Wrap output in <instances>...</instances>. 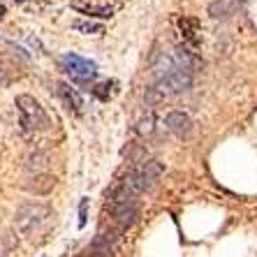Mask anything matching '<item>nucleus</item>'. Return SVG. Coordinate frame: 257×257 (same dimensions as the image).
Masks as SVG:
<instances>
[{
    "instance_id": "nucleus-7",
    "label": "nucleus",
    "mask_w": 257,
    "mask_h": 257,
    "mask_svg": "<svg viewBox=\"0 0 257 257\" xmlns=\"http://www.w3.org/2000/svg\"><path fill=\"white\" fill-rule=\"evenodd\" d=\"M54 188H56V176L49 172L28 174L24 181V190H28L30 195H49Z\"/></svg>"
},
{
    "instance_id": "nucleus-1",
    "label": "nucleus",
    "mask_w": 257,
    "mask_h": 257,
    "mask_svg": "<svg viewBox=\"0 0 257 257\" xmlns=\"http://www.w3.org/2000/svg\"><path fill=\"white\" fill-rule=\"evenodd\" d=\"M107 211H109V220H111L114 229L123 232V229L132 227L139 218L137 197H135L130 190H125L123 186H118L114 192H111V197H109Z\"/></svg>"
},
{
    "instance_id": "nucleus-17",
    "label": "nucleus",
    "mask_w": 257,
    "mask_h": 257,
    "mask_svg": "<svg viewBox=\"0 0 257 257\" xmlns=\"http://www.w3.org/2000/svg\"><path fill=\"white\" fill-rule=\"evenodd\" d=\"M10 84V72H7V67L0 63V86H7Z\"/></svg>"
},
{
    "instance_id": "nucleus-10",
    "label": "nucleus",
    "mask_w": 257,
    "mask_h": 257,
    "mask_svg": "<svg viewBox=\"0 0 257 257\" xmlns=\"http://www.w3.org/2000/svg\"><path fill=\"white\" fill-rule=\"evenodd\" d=\"M179 30H181V37H183V44L188 49H197L199 44V26L195 19H188V17H181L179 19Z\"/></svg>"
},
{
    "instance_id": "nucleus-15",
    "label": "nucleus",
    "mask_w": 257,
    "mask_h": 257,
    "mask_svg": "<svg viewBox=\"0 0 257 257\" xmlns=\"http://www.w3.org/2000/svg\"><path fill=\"white\" fill-rule=\"evenodd\" d=\"M72 28L79 30V33H84V35H100L102 30V24H90V21H74Z\"/></svg>"
},
{
    "instance_id": "nucleus-11",
    "label": "nucleus",
    "mask_w": 257,
    "mask_h": 257,
    "mask_svg": "<svg viewBox=\"0 0 257 257\" xmlns=\"http://www.w3.org/2000/svg\"><path fill=\"white\" fill-rule=\"evenodd\" d=\"M74 10L81 14H88V17H100V19H111L114 17V7L111 5H97V3H74Z\"/></svg>"
},
{
    "instance_id": "nucleus-9",
    "label": "nucleus",
    "mask_w": 257,
    "mask_h": 257,
    "mask_svg": "<svg viewBox=\"0 0 257 257\" xmlns=\"http://www.w3.org/2000/svg\"><path fill=\"white\" fill-rule=\"evenodd\" d=\"M54 90H56V95H58V100L63 102V107H65L67 111H74V114H79V111H81L84 100H81V95H79V93L72 88L70 84H65V81H56Z\"/></svg>"
},
{
    "instance_id": "nucleus-8",
    "label": "nucleus",
    "mask_w": 257,
    "mask_h": 257,
    "mask_svg": "<svg viewBox=\"0 0 257 257\" xmlns=\"http://www.w3.org/2000/svg\"><path fill=\"white\" fill-rule=\"evenodd\" d=\"M165 125H167V130L172 132L174 137L179 139H186L192 135V118L186 111H169L165 116Z\"/></svg>"
},
{
    "instance_id": "nucleus-14",
    "label": "nucleus",
    "mask_w": 257,
    "mask_h": 257,
    "mask_svg": "<svg viewBox=\"0 0 257 257\" xmlns=\"http://www.w3.org/2000/svg\"><path fill=\"white\" fill-rule=\"evenodd\" d=\"M156 127L158 125H156V114H153V111H146V114L137 120V132H139V137H144V139L153 137V135H156Z\"/></svg>"
},
{
    "instance_id": "nucleus-5",
    "label": "nucleus",
    "mask_w": 257,
    "mask_h": 257,
    "mask_svg": "<svg viewBox=\"0 0 257 257\" xmlns=\"http://www.w3.org/2000/svg\"><path fill=\"white\" fill-rule=\"evenodd\" d=\"M60 67L70 74L74 81H88L97 74V65L93 60L84 58V56H77V54H67L60 58Z\"/></svg>"
},
{
    "instance_id": "nucleus-2",
    "label": "nucleus",
    "mask_w": 257,
    "mask_h": 257,
    "mask_svg": "<svg viewBox=\"0 0 257 257\" xmlns=\"http://www.w3.org/2000/svg\"><path fill=\"white\" fill-rule=\"evenodd\" d=\"M162 174H165V165H162V162L144 160L142 165H135V167H132V172L123 179L120 186L125 188V190H130L135 197H139V195L151 192L158 186V181H160Z\"/></svg>"
},
{
    "instance_id": "nucleus-18",
    "label": "nucleus",
    "mask_w": 257,
    "mask_h": 257,
    "mask_svg": "<svg viewBox=\"0 0 257 257\" xmlns=\"http://www.w3.org/2000/svg\"><path fill=\"white\" fill-rule=\"evenodd\" d=\"M5 17V5H3V3H0V19Z\"/></svg>"
},
{
    "instance_id": "nucleus-6",
    "label": "nucleus",
    "mask_w": 257,
    "mask_h": 257,
    "mask_svg": "<svg viewBox=\"0 0 257 257\" xmlns=\"http://www.w3.org/2000/svg\"><path fill=\"white\" fill-rule=\"evenodd\" d=\"M118 239L120 232L118 229H104L93 239V243L88 245V257H114L116 250H118Z\"/></svg>"
},
{
    "instance_id": "nucleus-16",
    "label": "nucleus",
    "mask_w": 257,
    "mask_h": 257,
    "mask_svg": "<svg viewBox=\"0 0 257 257\" xmlns=\"http://www.w3.org/2000/svg\"><path fill=\"white\" fill-rule=\"evenodd\" d=\"M86 218H88V199H81V204H79V225L81 227L86 225Z\"/></svg>"
},
{
    "instance_id": "nucleus-4",
    "label": "nucleus",
    "mask_w": 257,
    "mask_h": 257,
    "mask_svg": "<svg viewBox=\"0 0 257 257\" xmlns=\"http://www.w3.org/2000/svg\"><path fill=\"white\" fill-rule=\"evenodd\" d=\"M17 114H19V125H21L24 132H42L49 127L47 111L33 95L17 97Z\"/></svg>"
},
{
    "instance_id": "nucleus-19",
    "label": "nucleus",
    "mask_w": 257,
    "mask_h": 257,
    "mask_svg": "<svg viewBox=\"0 0 257 257\" xmlns=\"http://www.w3.org/2000/svg\"><path fill=\"white\" fill-rule=\"evenodd\" d=\"M234 5H241V3H245V0H232Z\"/></svg>"
},
{
    "instance_id": "nucleus-12",
    "label": "nucleus",
    "mask_w": 257,
    "mask_h": 257,
    "mask_svg": "<svg viewBox=\"0 0 257 257\" xmlns=\"http://www.w3.org/2000/svg\"><path fill=\"white\" fill-rule=\"evenodd\" d=\"M26 169H28V174H40L44 172V167L49 165V151H30L28 156H26Z\"/></svg>"
},
{
    "instance_id": "nucleus-13",
    "label": "nucleus",
    "mask_w": 257,
    "mask_h": 257,
    "mask_svg": "<svg viewBox=\"0 0 257 257\" xmlns=\"http://www.w3.org/2000/svg\"><path fill=\"white\" fill-rule=\"evenodd\" d=\"M234 3L232 0H213L209 5V14L213 19H229L234 14Z\"/></svg>"
},
{
    "instance_id": "nucleus-3",
    "label": "nucleus",
    "mask_w": 257,
    "mask_h": 257,
    "mask_svg": "<svg viewBox=\"0 0 257 257\" xmlns=\"http://www.w3.org/2000/svg\"><path fill=\"white\" fill-rule=\"evenodd\" d=\"M51 218V206L42 202H24L17 209L14 225L21 236H35Z\"/></svg>"
}]
</instances>
